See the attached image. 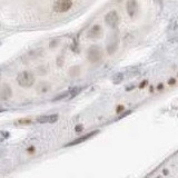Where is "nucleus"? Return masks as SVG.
Segmentation results:
<instances>
[{
  "mask_svg": "<svg viewBox=\"0 0 178 178\" xmlns=\"http://www.w3.org/2000/svg\"><path fill=\"white\" fill-rule=\"evenodd\" d=\"M88 60L90 63H97L103 58V51H101V48L99 46H92L89 48L88 50Z\"/></svg>",
  "mask_w": 178,
  "mask_h": 178,
  "instance_id": "2",
  "label": "nucleus"
},
{
  "mask_svg": "<svg viewBox=\"0 0 178 178\" xmlns=\"http://www.w3.org/2000/svg\"><path fill=\"white\" fill-rule=\"evenodd\" d=\"M105 21L111 28H116L119 24V14L116 10H111L105 16Z\"/></svg>",
  "mask_w": 178,
  "mask_h": 178,
  "instance_id": "3",
  "label": "nucleus"
},
{
  "mask_svg": "<svg viewBox=\"0 0 178 178\" xmlns=\"http://www.w3.org/2000/svg\"><path fill=\"white\" fill-rule=\"evenodd\" d=\"M11 88H10L8 85H3V88H1V99L3 100H7L11 97Z\"/></svg>",
  "mask_w": 178,
  "mask_h": 178,
  "instance_id": "10",
  "label": "nucleus"
},
{
  "mask_svg": "<svg viewBox=\"0 0 178 178\" xmlns=\"http://www.w3.org/2000/svg\"><path fill=\"white\" fill-rule=\"evenodd\" d=\"M158 89H163V85H158Z\"/></svg>",
  "mask_w": 178,
  "mask_h": 178,
  "instance_id": "16",
  "label": "nucleus"
},
{
  "mask_svg": "<svg viewBox=\"0 0 178 178\" xmlns=\"http://www.w3.org/2000/svg\"><path fill=\"white\" fill-rule=\"evenodd\" d=\"M58 120V115H46V116H41L37 119V121L40 124H53L55 121Z\"/></svg>",
  "mask_w": 178,
  "mask_h": 178,
  "instance_id": "8",
  "label": "nucleus"
},
{
  "mask_svg": "<svg viewBox=\"0 0 178 178\" xmlns=\"http://www.w3.org/2000/svg\"><path fill=\"white\" fill-rule=\"evenodd\" d=\"M118 36H116V35H114L113 37L110 38V40H109V42L107 43V49H108V53H113L114 51L117 49L118 47Z\"/></svg>",
  "mask_w": 178,
  "mask_h": 178,
  "instance_id": "9",
  "label": "nucleus"
},
{
  "mask_svg": "<svg viewBox=\"0 0 178 178\" xmlns=\"http://www.w3.org/2000/svg\"><path fill=\"white\" fill-rule=\"evenodd\" d=\"M71 6H72L71 0H58L57 3H55V6H53V10L56 12L61 14V12L68 11L71 8Z\"/></svg>",
  "mask_w": 178,
  "mask_h": 178,
  "instance_id": "4",
  "label": "nucleus"
},
{
  "mask_svg": "<svg viewBox=\"0 0 178 178\" xmlns=\"http://www.w3.org/2000/svg\"><path fill=\"white\" fill-rule=\"evenodd\" d=\"M38 90L39 92H47L49 90V85L47 82H41L38 86Z\"/></svg>",
  "mask_w": 178,
  "mask_h": 178,
  "instance_id": "13",
  "label": "nucleus"
},
{
  "mask_svg": "<svg viewBox=\"0 0 178 178\" xmlns=\"http://www.w3.org/2000/svg\"><path fill=\"white\" fill-rule=\"evenodd\" d=\"M126 11L130 17H134L138 12V3L136 0H128L127 6H126Z\"/></svg>",
  "mask_w": 178,
  "mask_h": 178,
  "instance_id": "5",
  "label": "nucleus"
},
{
  "mask_svg": "<svg viewBox=\"0 0 178 178\" xmlns=\"http://www.w3.org/2000/svg\"><path fill=\"white\" fill-rule=\"evenodd\" d=\"M69 92V98H74L75 96H77L78 94H79L80 92H81V88H79V87H74V88H71L70 90H68Z\"/></svg>",
  "mask_w": 178,
  "mask_h": 178,
  "instance_id": "11",
  "label": "nucleus"
},
{
  "mask_svg": "<svg viewBox=\"0 0 178 178\" xmlns=\"http://www.w3.org/2000/svg\"><path fill=\"white\" fill-rule=\"evenodd\" d=\"M168 84H169V85H174V84H175V79H170V80L168 81Z\"/></svg>",
  "mask_w": 178,
  "mask_h": 178,
  "instance_id": "15",
  "label": "nucleus"
},
{
  "mask_svg": "<svg viewBox=\"0 0 178 178\" xmlns=\"http://www.w3.org/2000/svg\"><path fill=\"white\" fill-rule=\"evenodd\" d=\"M96 134H98V130H94V131L89 132V134H87V135H84V136H81V137L77 138V139L72 140L71 142L67 144L66 146H67V147L68 146H75V145H78V144H80V142H86V140H88L89 138H92V136H95Z\"/></svg>",
  "mask_w": 178,
  "mask_h": 178,
  "instance_id": "6",
  "label": "nucleus"
},
{
  "mask_svg": "<svg viewBox=\"0 0 178 178\" xmlns=\"http://www.w3.org/2000/svg\"><path fill=\"white\" fill-rule=\"evenodd\" d=\"M124 80V74H121V72H119V74H116L115 76H114L113 78V82L116 85L120 84L121 81Z\"/></svg>",
  "mask_w": 178,
  "mask_h": 178,
  "instance_id": "12",
  "label": "nucleus"
},
{
  "mask_svg": "<svg viewBox=\"0 0 178 178\" xmlns=\"http://www.w3.org/2000/svg\"><path fill=\"white\" fill-rule=\"evenodd\" d=\"M101 27L99 25H95L92 26V28L89 29L88 32H87V37L88 38H92V39H96V38H99L101 36Z\"/></svg>",
  "mask_w": 178,
  "mask_h": 178,
  "instance_id": "7",
  "label": "nucleus"
},
{
  "mask_svg": "<svg viewBox=\"0 0 178 178\" xmlns=\"http://www.w3.org/2000/svg\"><path fill=\"white\" fill-rule=\"evenodd\" d=\"M17 82L21 87H31L35 82V78L29 71H22L17 76Z\"/></svg>",
  "mask_w": 178,
  "mask_h": 178,
  "instance_id": "1",
  "label": "nucleus"
},
{
  "mask_svg": "<svg viewBox=\"0 0 178 178\" xmlns=\"http://www.w3.org/2000/svg\"><path fill=\"white\" fill-rule=\"evenodd\" d=\"M75 130H76L77 132L81 131V130H82V126H81V125H77V126H76V128H75Z\"/></svg>",
  "mask_w": 178,
  "mask_h": 178,
  "instance_id": "14",
  "label": "nucleus"
}]
</instances>
